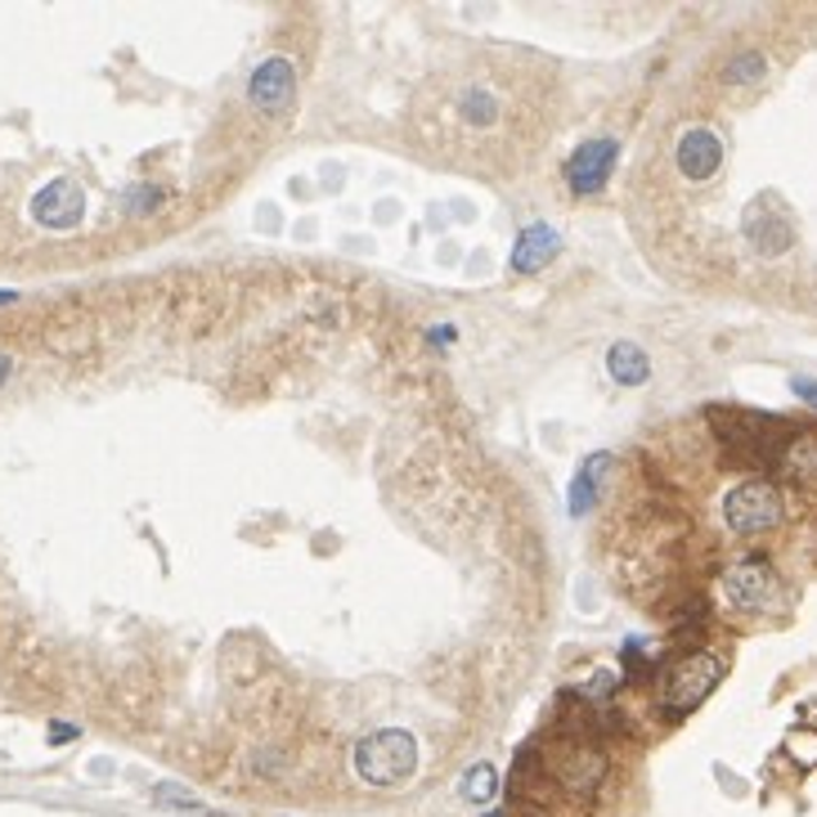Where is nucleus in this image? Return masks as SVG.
Instances as JSON below:
<instances>
[{
	"instance_id": "f257e3e1",
	"label": "nucleus",
	"mask_w": 817,
	"mask_h": 817,
	"mask_svg": "<svg viewBox=\"0 0 817 817\" xmlns=\"http://www.w3.org/2000/svg\"><path fill=\"white\" fill-rule=\"evenodd\" d=\"M553 73L526 54H467L423 86L414 104L418 140L454 167L517 171L553 117Z\"/></svg>"
},
{
	"instance_id": "f03ea898",
	"label": "nucleus",
	"mask_w": 817,
	"mask_h": 817,
	"mask_svg": "<svg viewBox=\"0 0 817 817\" xmlns=\"http://www.w3.org/2000/svg\"><path fill=\"white\" fill-rule=\"evenodd\" d=\"M418 768V741L404 728H382L356 745V773L369 786H400Z\"/></svg>"
},
{
	"instance_id": "7ed1b4c3",
	"label": "nucleus",
	"mask_w": 817,
	"mask_h": 817,
	"mask_svg": "<svg viewBox=\"0 0 817 817\" xmlns=\"http://www.w3.org/2000/svg\"><path fill=\"white\" fill-rule=\"evenodd\" d=\"M782 517H786V503L773 481H745L723 499V521L736 534H760V530L777 526Z\"/></svg>"
},
{
	"instance_id": "20e7f679",
	"label": "nucleus",
	"mask_w": 817,
	"mask_h": 817,
	"mask_svg": "<svg viewBox=\"0 0 817 817\" xmlns=\"http://www.w3.org/2000/svg\"><path fill=\"white\" fill-rule=\"evenodd\" d=\"M719 678H723V660L710 656V651H697L688 660H678L669 669V683H665V705L673 714H683L692 705H701L714 688H719Z\"/></svg>"
},
{
	"instance_id": "39448f33",
	"label": "nucleus",
	"mask_w": 817,
	"mask_h": 817,
	"mask_svg": "<svg viewBox=\"0 0 817 817\" xmlns=\"http://www.w3.org/2000/svg\"><path fill=\"white\" fill-rule=\"evenodd\" d=\"M719 588H723V597H728L736 611H764V606L773 602V593H782V588H777V575H773V566H768L764 558H741V562H732V566L723 571Z\"/></svg>"
},
{
	"instance_id": "423d86ee",
	"label": "nucleus",
	"mask_w": 817,
	"mask_h": 817,
	"mask_svg": "<svg viewBox=\"0 0 817 817\" xmlns=\"http://www.w3.org/2000/svg\"><path fill=\"white\" fill-rule=\"evenodd\" d=\"M82 212H86V193L73 180H50L32 198V216L45 230H73V225H82Z\"/></svg>"
},
{
	"instance_id": "0eeeda50",
	"label": "nucleus",
	"mask_w": 817,
	"mask_h": 817,
	"mask_svg": "<svg viewBox=\"0 0 817 817\" xmlns=\"http://www.w3.org/2000/svg\"><path fill=\"white\" fill-rule=\"evenodd\" d=\"M616 162V140H588L571 162H566V184L575 193H597Z\"/></svg>"
},
{
	"instance_id": "6e6552de",
	"label": "nucleus",
	"mask_w": 817,
	"mask_h": 817,
	"mask_svg": "<svg viewBox=\"0 0 817 817\" xmlns=\"http://www.w3.org/2000/svg\"><path fill=\"white\" fill-rule=\"evenodd\" d=\"M297 86V73H293V63L288 59H265L256 73H252V99L261 108H284L288 95Z\"/></svg>"
},
{
	"instance_id": "1a4fd4ad",
	"label": "nucleus",
	"mask_w": 817,
	"mask_h": 817,
	"mask_svg": "<svg viewBox=\"0 0 817 817\" xmlns=\"http://www.w3.org/2000/svg\"><path fill=\"white\" fill-rule=\"evenodd\" d=\"M719 162H723V145L710 130H688L683 135V145H678V167H683V176L705 180V176L719 171Z\"/></svg>"
},
{
	"instance_id": "9d476101",
	"label": "nucleus",
	"mask_w": 817,
	"mask_h": 817,
	"mask_svg": "<svg viewBox=\"0 0 817 817\" xmlns=\"http://www.w3.org/2000/svg\"><path fill=\"white\" fill-rule=\"evenodd\" d=\"M553 252H558V234H553L549 225H530V230H521V238H517L508 265L517 269V275H534L539 265H549Z\"/></svg>"
},
{
	"instance_id": "9b49d317",
	"label": "nucleus",
	"mask_w": 817,
	"mask_h": 817,
	"mask_svg": "<svg viewBox=\"0 0 817 817\" xmlns=\"http://www.w3.org/2000/svg\"><path fill=\"white\" fill-rule=\"evenodd\" d=\"M606 369L616 373V382H625V386H638V382H647V356H643L638 347H629V342L611 347V356H606Z\"/></svg>"
},
{
	"instance_id": "f8f14e48",
	"label": "nucleus",
	"mask_w": 817,
	"mask_h": 817,
	"mask_svg": "<svg viewBox=\"0 0 817 817\" xmlns=\"http://www.w3.org/2000/svg\"><path fill=\"white\" fill-rule=\"evenodd\" d=\"M495 786H499V777H495V768L490 764H476V768H467L463 773V799L467 804H490L495 799Z\"/></svg>"
},
{
	"instance_id": "ddd939ff",
	"label": "nucleus",
	"mask_w": 817,
	"mask_h": 817,
	"mask_svg": "<svg viewBox=\"0 0 817 817\" xmlns=\"http://www.w3.org/2000/svg\"><path fill=\"white\" fill-rule=\"evenodd\" d=\"M606 467H611V458H606V454H593V458H588V467L580 471V481H575V495H571V512H584V508L593 503L597 471H606Z\"/></svg>"
},
{
	"instance_id": "4468645a",
	"label": "nucleus",
	"mask_w": 817,
	"mask_h": 817,
	"mask_svg": "<svg viewBox=\"0 0 817 817\" xmlns=\"http://www.w3.org/2000/svg\"><path fill=\"white\" fill-rule=\"evenodd\" d=\"M795 395H804L808 404H817V382H808V378H795Z\"/></svg>"
},
{
	"instance_id": "2eb2a0df",
	"label": "nucleus",
	"mask_w": 817,
	"mask_h": 817,
	"mask_svg": "<svg viewBox=\"0 0 817 817\" xmlns=\"http://www.w3.org/2000/svg\"><path fill=\"white\" fill-rule=\"evenodd\" d=\"M6 373H10V360H6V356H0V378H6Z\"/></svg>"
},
{
	"instance_id": "dca6fc26",
	"label": "nucleus",
	"mask_w": 817,
	"mask_h": 817,
	"mask_svg": "<svg viewBox=\"0 0 817 817\" xmlns=\"http://www.w3.org/2000/svg\"><path fill=\"white\" fill-rule=\"evenodd\" d=\"M10 297H14V293H0V301H10Z\"/></svg>"
}]
</instances>
